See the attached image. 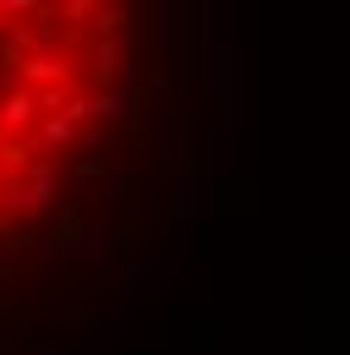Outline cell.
Segmentation results:
<instances>
[{"label": "cell", "instance_id": "obj_12", "mask_svg": "<svg viewBox=\"0 0 350 355\" xmlns=\"http://www.w3.org/2000/svg\"><path fill=\"white\" fill-rule=\"evenodd\" d=\"M88 28H93L99 39H115V33H121V6H93Z\"/></svg>", "mask_w": 350, "mask_h": 355}, {"label": "cell", "instance_id": "obj_17", "mask_svg": "<svg viewBox=\"0 0 350 355\" xmlns=\"http://www.w3.org/2000/svg\"><path fill=\"white\" fill-rule=\"evenodd\" d=\"M110 202L126 208V202H131V180H110Z\"/></svg>", "mask_w": 350, "mask_h": 355}, {"label": "cell", "instance_id": "obj_1", "mask_svg": "<svg viewBox=\"0 0 350 355\" xmlns=\"http://www.w3.org/2000/svg\"><path fill=\"white\" fill-rule=\"evenodd\" d=\"M17 77L28 83V93H39V88H72L77 93V55L66 44H55V49H44V55H28L17 66Z\"/></svg>", "mask_w": 350, "mask_h": 355}, {"label": "cell", "instance_id": "obj_9", "mask_svg": "<svg viewBox=\"0 0 350 355\" xmlns=\"http://www.w3.org/2000/svg\"><path fill=\"white\" fill-rule=\"evenodd\" d=\"M208 208V186L203 180H175V219H197Z\"/></svg>", "mask_w": 350, "mask_h": 355}, {"label": "cell", "instance_id": "obj_7", "mask_svg": "<svg viewBox=\"0 0 350 355\" xmlns=\"http://www.w3.org/2000/svg\"><path fill=\"white\" fill-rule=\"evenodd\" d=\"M203 164H208V148H203L192 132H181L175 137V180H197Z\"/></svg>", "mask_w": 350, "mask_h": 355}, {"label": "cell", "instance_id": "obj_18", "mask_svg": "<svg viewBox=\"0 0 350 355\" xmlns=\"http://www.w3.org/2000/svg\"><path fill=\"white\" fill-rule=\"evenodd\" d=\"M60 328H66V334H77V328H83V311L66 306V311H60Z\"/></svg>", "mask_w": 350, "mask_h": 355}, {"label": "cell", "instance_id": "obj_21", "mask_svg": "<svg viewBox=\"0 0 350 355\" xmlns=\"http://www.w3.org/2000/svg\"><path fill=\"white\" fill-rule=\"evenodd\" d=\"M0 142H6V137H0Z\"/></svg>", "mask_w": 350, "mask_h": 355}, {"label": "cell", "instance_id": "obj_4", "mask_svg": "<svg viewBox=\"0 0 350 355\" xmlns=\"http://www.w3.org/2000/svg\"><path fill=\"white\" fill-rule=\"evenodd\" d=\"M39 126V104H33V93L28 88H11L0 98V137H22Z\"/></svg>", "mask_w": 350, "mask_h": 355}, {"label": "cell", "instance_id": "obj_3", "mask_svg": "<svg viewBox=\"0 0 350 355\" xmlns=\"http://www.w3.org/2000/svg\"><path fill=\"white\" fill-rule=\"evenodd\" d=\"M121 66H126V55H121L115 39H99V44L88 49V83H93V93H115L121 88Z\"/></svg>", "mask_w": 350, "mask_h": 355}, {"label": "cell", "instance_id": "obj_2", "mask_svg": "<svg viewBox=\"0 0 350 355\" xmlns=\"http://www.w3.org/2000/svg\"><path fill=\"white\" fill-rule=\"evenodd\" d=\"M44 241H55L60 263H77V257L88 252V208H77V202L55 208V230H49Z\"/></svg>", "mask_w": 350, "mask_h": 355}, {"label": "cell", "instance_id": "obj_5", "mask_svg": "<svg viewBox=\"0 0 350 355\" xmlns=\"http://www.w3.org/2000/svg\"><path fill=\"white\" fill-rule=\"evenodd\" d=\"M39 159H44V148L33 142V137H6V142H0V170H6L11 180H17V175H28V170H33Z\"/></svg>", "mask_w": 350, "mask_h": 355}, {"label": "cell", "instance_id": "obj_19", "mask_svg": "<svg viewBox=\"0 0 350 355\" xmlns=\"http://www.w3.org/2000/svg\"><path fill=\"white\" fill-rule=\"evenodd\" d=\"M44 355H77V350H44Z\"/></svg>", "mask_w": 350, "mask_h": 355}, {"label": "cell", "instance_id": "obj_14", "mask_svg": "<svg viewBox=\"0 0 350 355\" xmlns=\"http://www.w3.org/2000/svg\"><path fill=\"white\" fill-rule=\"evenodd\" d=\"M77 153H83V159L99 153V126H77Z\"/></svg>", "mask_w": 350, "mask_h": 355}, {"label": "cell", "instance_id": "obj_6", "mask_svg": "<svg viewBox=\"0 0 350 355\" xmlns=\"http://www.w3.org/2000/svg\"><path fill=\"white\" fill-rule=\"evenodd\" d=\"M148 104H153V93H148V88H121V115H126V137H131V148H142Z\"/></svg>", "mask_w": 350, "mask_h": 355}, {"label": "cell", "instance_id": "obj_10", "mask_svg": "<svg viewBox=\"0 0 350 355\" xmlns=\"http://www.w3.org/2000/svg\"><path fill=\"white\" fill-rule=\"evenodd\" d=\"M159 279H165V268H142L137 257H131V263H126V301H142Z\"/></svg>", "mask_w": 350, "mask_h": 355}, {"label": "cell", "instance_id": "obj_15", "mask_svg": "<svg viewBox=\"0 0 350 355\" xmlns=\"http://www.w3.org/2000/svg\"><path fill=\"white\" fill-rule=\"evenodd\" d=\"M77 175H83V180H99V175H104V180H110V170H104V159L93 153V159H77Z\"/></svg>", "mask_w": 350, "mask_h": 355}, {"label": "cell", "instance_id": "obj_16", "mask_svg": "<svg viewBox=\"0 0 350 355\" xmlns=\"http://www.w3.org/2000/svg\"><path fill=\"white\" fill-rule=\"evenodd\" d=\"M66 17H72V22H88V17H93V0H66Z\"/></svg>", "mask_w": 350, "mask_h": 355}, {"label": "cell", "instance_id": "obj_11", "mask_svg": "<svg viewBox=\"0 0 350 355\" xmlns=\"http://www.w3.org/2000/svg\"><path fill=\"white\" fill-rule=\"evenodd\" d=\"M99 121H121V88L115 93H88V126Z\"/></svg>", "mask_w": 350, "mask_h": 355}, {"label": "cell", "instance_id": "obj_13", "mask_svg": "<svg viewBox=\"0 0 350 355\" xmlns=\"http://www.w3.org/2000/svg\"><path fill=\"white\" fill-rule=\"evenodd\" d=\"M181 339H186V350H208V317H197V322H192Z\"/></svg>", "mask_w": 350, "mask_h": 355}, {"label": "cell", "instance_id": "obj_8", "mask_svg": "<svg viewBox=\"0 0 350 355\" xmlns=\"http://www.w3.org/2000/svg\"><path fill=\"white\" fill-rule=\"evenodd\" d=\"M39 235L28 219H0V257H17V252H33Z\"/></svg>", "mask_w": 350, "mask_h": 355}, {"label": "cell", "instance_id": "obj_20", "mask_svg": "<svg viewBox=\"0 0 350 355\" xmlns=\"http://www.w3.org/2000/svg\"><path fill=\"white\" fill-rule=\"evenodd\" d=\"M6 28H11V22H6V11H0V33H6Z\"/></svg>", "mask_w": 350, "mask_h": 355}]
</instances>
